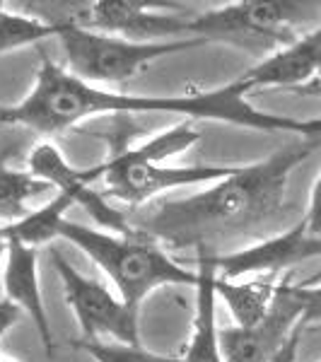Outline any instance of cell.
Instances as JSON below:
<instances>
[{
  "instance_id": "1",
  "label": "cell",
  "mask_w": 321,
  "mask_h": 362,
  "mask_svg": "<svg viewBox=\"0 0 321 362\" xmlns=\"http://www.w3.org/2000/svg\"><path fill=\"white\" fill-rule=\"evenodd\" d=\"M109 114L119 119L131 114H179L191 121H223L252 131L321 140V119L264 112L249 102V92L237 80L196 95H131L83 83L49 56H42L32 90L20 102L0 104V126H22L44 136H56L87 119Z\"/></svg>"
},
{
  "instance_id": "2",
  "label": "cell",
  "mask_w": 321,
  "mask_h": 362,
  "mask_svg": "<svg viewBox=\"0 0 321 362\" xmlns=\"http://www.w3.org/2000/svg\"><path fill=\"white\" fill-rule=\"evenodd\" d=\"M319 145V138H297L266 160L239 165L235 174L198 194L133 210L128 223L167 251L191 249L196 256L230 254L235 244H254L280 218L290 174Z\"/></svg>"
},
{
  "instance_id": "3",
  "label": "cell",
  "mask_w": 321,
  "mask_h": 362,
  "mask_svg": "<svg viewBox=\"0 0 321 362\" xmlns=\"http://www.w3.org/2000/svg\"><path fill=\"white\" fill-rule=\"evenodd\" d=\"M58 239H66L83 251L107 276L114 293L136 312H140L145 297L153 295L155 290L169 288V285L196 288L198 283L196 271L182 266L165 247L140 232L114 235V232L66 220L58 232Z\"/></svg>"
},
{
  "instance_id": "4",
  "label": "cell",
  "mask_w": 321,
  "mask_h": 362,
  "mask_svg": "<svg viewBox=\"0 0 321 362\" xmlns=\"http://www.w3.org/2000/svg\"><path fill=\"white\" fill-rule=\"evenodd\" d=\"M58 42L66 54L68 73L90 85H121L145 73L160 58L184 54L208 44L203 39H174V42H128L112 34L83 27H61Z\"/></svg>"
},
{
  "instance_id": "5",
  "label": "cell",
  "mask_w": 321,
  "mask_h": 362,
  "mask_svg": "<svg viewBox=\"0 0 321 362\" xmlns=\"http://www.w3.org/2000/svg\"><path fill=\"white\" fill-rule=\"evenodd\" d=\"M312 8V3L293 0H239L191 15L186 37L278 51L295 42V29L307 20Z\"/></svg>"
},
{
  "instance_id": "6",
  "label": "cell",
  "mask_w": 321,
  "mask_h": 362,
  "mask_svg": "<svg viewBox=\"0 0 321 362\" xmlns=\"http://www.w3.org/2000/svg\"><path fill=\"white\" fill-rule=\"evenodd\" d=\"M51 261L63 283L70 312H73L83 341H109L124 346H140L138 312L131 309L104 283L87 278L61 251L51 249Z\"/></svg>"
},
{
  "instance_id": "7",
  "label": "cell",
  "mask_w": 321,
  "mask_h": 362,
  "mask_svg": "<svg viewBox=\"0 0 321 362\" xmlns=\"http://www.w3.org/2000/svg\"><path fill=\"white\" fill-rule=\"evenodd\" d=\"M95 167L99 179L104 181V196L126 203L133 210H140L172 189L215 184L235 174L239 165H167V162L153 165V162L126 160L114 153L107 162Z\"/></svg>"
},
{
  "instance_id": "8",
  "label": "cell",
  "mask_w": 321,
  "mask_h": 362,
  "mask_svg": "<svg viewBox=\"0 0 321 362\" xmlns=\"http://www.w3.org/2000/svg\"><path fill=\"white\" fill-rule=\"evenodd\" d=\"M174 3H150V0H95L87 3L83 29L112 34L128 42H174L189 39V15L172 13Z\"/></svg>"
},
{
  "instance_id": "9",
  "label": "cell",
  "mask_w": 321,
  "mask_h": 362,
  "mask_svg": "<svg viewBox=\"0 0 321 362\" xmlns=\"http://www.w3.org/2000/svg\"><path fill=\"white\" fill-rule=\"evenodd\" d=\"M27 172L34 179L49 184L56 191H68L75 198V206L85 208L95 223L104 232L114 235H133V227L128 223V215L107 203V198L97 194L92 184L99 181L97 167H75L66 160V155L54 143H39L32 148L27 157Z\"/></svg>"
},
{
  "instance_id": "10",
  "label": "cell",
  "mask_w": 321,
  "mask_h": 362,
  "mask_svg": "<svg viewBox=\"0 0 321 362\" xmlns=\"http://www.w3.org/2000/svg\"><path fill=\"white\" fill-rule=\"evenodd\" d=\"M300 321L302 302L295 293V283H290V278H283L271 312L264 321L249 329L230 326L218 331L225 362H273V358L288 346L293 334L302 326Z\"/></svg>"
},
{
  "instance_id": "11",
  "label": "cell",
  "mask_w": 321,
  "mask_h": 362,
  "mask_svg": "<svg viewBox=\"0 0 321 362\" xmlns=\"http://www.w3.org/2000/svg\"><path fill=\"white\" fill-rule=\"evenodd\" d=\"M218 278L242 280L247 276H280L309 259H321V239L307 232L305 220L280 235L256 239L223 256H208Z\"/></svg>"
},
{
  "instance_id": "12",
  "label": "cell",
  "mask_w": 321,
  "mask_h": 362,
  "mask_svg": "<svg viewBox=\"0 0 321 362\" xmlns=\"http://www.w3.org/2000/svg\"><path fill=\"white\" fill-rule=\"evenodd\" d=\"M321 70V25L293 44L268 54L254 68L239 75L237 83L252 95L254 90H297L307 87Z\"/></svg>"
},
{
  "instance_id": "13",
  "label": "cell",
  "mask_w": 321,
  "mask_h": 362,
  "mask_svg": "<svg viewBox=\"0 0 321 362\" xmlns=\"http://www.w3.org/2000/svg\"><path fill=\"white\" fill-rule=\"evenodd\" d=\"M8 235V232H5ZM0 288L10 305H15L20 312H25L32 319L37 336L42 341L46 355L56 353V338L51 329L49 312L44 305L42 280H39V251L29 244L20 242L15 237H8V256H5L3 278Z\"/></svg>"
},
{
  "instance_id": "14",
  "label": "cell",
  "mask_w": 321,
  "mask_h": 362,
  "mask_svg": "<svg viewBox=\"0 0 321 362\" xmlns=\"http://www.w3.org/2000/svg\"><path fill=\"white\" fill-rule=\"evenodd\" d=\"M196 312L191 336L184 348L182 362H225L220 348L218 324H215V268L208 256H196Z\"/></svg>"
},
{
  "instance_id": "15",
  "label": "cell",
  "mask_w": 321,
  "mask_h": 362,
  "mask_svg": "<svg viewBox=\"0 0 321 362\" xmlns=\"http://www.w3.org/2000/svg\"><path fill=\"white\" fill-rule=\"evenodd\" d=\"M278 285V276H254L252 280H225L215 276V295L230 309L235 326L249 329L271 312Z\"/></svg>"
},
{
  "instance_id": "16",
  "label": "cell",
  "mask_w": 321,
  "mask_h": 362,
  "mask_svg": "<svg viewBox=\"0 0 321 362\" xmlns=\"http://www.w3.org/2000/svg\"><path fill=\"white\" fill-rule=\"evenodd\" d=\"M75 206V198L68 191H56V196L49 203H44L42 208L27 213L22 220L17 223L5 225L8 237H15L20 242L29 244V247L39 249L42 244L54 242L61 232L63 223H66V213Z\"/></svg>"
},
{
  "instance_id": "17",
  "label": "cell",
  "mask_w": 321,
  "mask_h": 362,
  "mask_svg": "<svg viewBox=\"0 0 321 362\" xmlns=\"http://www.w3.org/2000/svg\"><path fill=\"white\" fill-rule=\"evenodd\" d=\"M13 148L0 153V223L10 225L27 215V203L32 198L46 194L49 184L34 179L27 169L10 167Z\"/></svg>"
},
{
  "instance_id": "18",
  "label": "cell",
  "mask_w": 321,
  "mask_h": 362,
  "mask_svg": "<svg viewBox=\"0 0 321 362\" xmlns=\"http://www.w3.org/2000/svg\"><path fill=\"white\" fill-rule=\"evenodd\" d=\"M201 140V133L196 131L191 119H184L182 124L167 128V131L157 133L150 140L133 148L119 150L121 157L133 162H153V165H165V162L174 160V157L184 155L186 150H191Z\"/></svg>"
},
{
  "instance_id": "19",
  "label": "cell",
  "mask_w": 321,
  "mask_h": 362,
  "mask_svg": "<svg viewBox=\"0 0 321 362\" xmlns=\"http://www.w3.org/2000/svg\"><path fill=\"white\" fill-rule=\"evenodd\" d=\"M49 37H58V27L27 13L0 10V56L39 44Z\"/></svg>"
},
{
  "instance_id": "20",
  "label": "cell",
  "mask_w": 321,
  "mask_h": 362,
  "mask_svg": "<svg viewBox=\"0 0 321 362\" xmlns=\"http://www.w3.org/2000/svg\"><path fill=\"white\" fill-rule=\"evenodd\" d=\"M73 348L85 353L92 362H182V358L150 353L143 346H124L109 341H73Z\"/></svg>"
},
{
  "instance_id": "21",
  "label": "cell",
  "mask_w": 321,
  "mask_h": 362,
  "mask_svg": "<svg viewBox=\"0 0 321 362\" xmlns=\"http://www.w3.org/2000/svg\"><path fill=\"white\" fill-rule=\"evenodd\" d=\"M295 293L302 302L300 324L305 329H309V326H321V283L319 285L295 283Z\"/></svg>"
},
{
  "instance_id": "22",
  "label": "cell",
  "mask_w": 321,
  "mask_h": 362,
  "mask_svg": "<svg viewBox=\"0 0 321 362\" xmlns=\"http://www.w3.org/2000/svg\"><path fill=\"white\" fill-rule=\"evenodd\" d=\"M305 225H307L309 235L321 239V174H319V179L314 181L312 194H309V206H307V215H305Z\"/></svg>"
},
{
  "instance_id": "23",
  "label": "cell",
  "mask_w": 321,
  "mask_h": 362,
  "mask_svg": "<svg viewBox=\"0 0 321 362\" xmlns=\"http://www.w3.org/2000/svg\"><path fill=\"white\" fill-rule=\"evenodd\" d=\"M17 319H20V309L15 305H10L8 300H0V338L13 329L17 324Z\"/></svg>"
},
{
  "instance_id": "24",
  "label": "cell",
  "mask_w": 321,
  "mask_h": 362,
  "mask_svg": "<svg viewBox=\"0 0 321 362\" xmlns=\"http://www.w3.org/2000/svg\"><path fill=\"white\" fill-rule=\"evenodd\" d=\"M305 334V326H300V329L295 331L293 338L288 341V346H285L280 353L273 358V362H297V348H300V338Z\"/></svg>"
},
{
  "instance_id": "25",
  "label": "cell",
  "mask_w": 321,
  "mask_h": 362,
  "mask_svg": "<svg viewBox=\"0 0 321 362\" xmlns=\"http://www.w3.org/2000/svg\"><path fill=\"white\" fill-rule=\"evenodd\" d=\"M5 256H8V235H5V225H0V278H3Z\"/></svg>"
},
{
  "instance_id": "26",
  "label": "cell",
  "mask_w": 321,
  "mask_h": 362,
  "mask_svg": "<svg viewBox=\"0 0 321 362\" xmlns=\"http://www.w3.org/2000/svg\"><path fill=\"white\" fill-rule=\"evenodd\" d=\"M300 92H302V95H321V70H319L317 78H314L307 87H302Z\"/></svg>"
},
{
  "instance_id": "27",
  "label": "cell",
  "mask_w": 321,
  "mask_h": 362,
  "mask_svg": "<svg viewBox=\"0 0 321 362\" xmlns=\"http://www.w3.org/2000/svg\"><path fill=\"white\" fill-rule=\"evenodd\" d=\"M319 283H321V268H319V271H317V273H314V276H312V278H309V280H307V283H305V285H319Z\"/></svg>"
},
{
  "instance_id": "28",
  "label": "cell",
  "mask_w": 321,
  "mask_h": 362,
  "mask_svg": "<svg viewBox=\"0 0 321 362\" xmlns=\"http://www.w3.org/2000/svg\"><path fill=\"white\" fill-rule=\"evenodd\" d=\"M0 362H22V360H17L15 355H8V353H3V350H0Z\"/></svg>"
},
{
  "instance_id": "29",
  "label": "cell",
  "mask_w": 321,
  "mask_h": 362,
  "mask_svg": "<svg viewBox=\"0 0 321 362\" xmlns=\"http://www.w3.org/2000/svg\"><path fill=\"white\" fill-rule=\"evenodd\" d=\"M5 8V3H0V10H3Z\"/></svg>"
}]
</instances>
